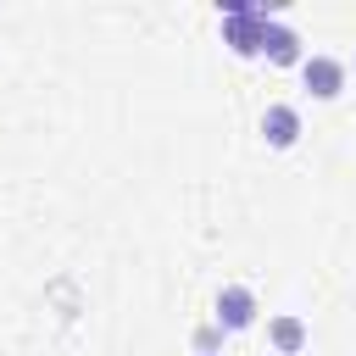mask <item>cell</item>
Wrapping results in <instances>:
<instances>
[{
    "mask_svg": "<svg viewBox=\"0 0 356 356\" xmlns=\"http://www.w3.org/2000/svg\"><path fill=\"white\" fill-rule=\"evenodd\" d=\"M300 72H306V89L317 100H334L345 89V61H334V56H300Z\"/></svg>",
    "mask_w": 356,
    "mask_h": 356,
    "instance_id": "1",
    "label": "cell"
},
{
    "mask_svg": "<svg viewBox=\"0 0 356 356\" xmlns=\"http://www.w3.org/2000/svg\"><path fill=\"white\" fill-rule=\"evenodd\" d=\"M261 134H267V145H273V150H289V145L300 139V111H295V106H284V100H278V106H267V111H261Z\"/></svg>",
    "mask_w": 356,
    "mask_h": 356,
    "instance_id": "2",
    "label": "cell"
},
{
    "mask_svg": "<svg viewBox=\"0 0 356 356\" xmlns=\"http://www.w3.org/2000/svg\"><path fill=\"white\" fill-rule=\"evenodd\" d=\"M217 323H222V328H250V323H256V295H250L245 284H228V289L217 295Z\"/></svg>",
    "mask_w": 356,
    "mask_h": 356,
    "instance_id": "3",
    "label": "cell"
},
{
    "mask_svg": "<svg viewBox=\"0 0 356 356\" xmlns=\"http://www.w3.org/2000/svg\"><path fill=\"white\" fill-rule=\"evenodd\" d=\"M261 50H273V61H284V67H289V61H300V33L267 17V28H261Z\"/></svg>",
    "mask_w": 356,
    "mask_h": 356,
    "instance_id": "4",
    "label": "cell"
},
{
    "mask_svg": "<svg viewBox=\"0 0 356 356\" xmlns=\"http://www.w3.org/2000/svg\"><path fill=\"white\" fill-rule=\"evenodd\" d=\"M267 339H273L284 356H300V345H306V323H300V317H273V323H267Z\"/></svg>",
    "mask_w": 356,
    "mask_h": 356,
    "instance_id": "5",
    "label": "cell"
}]
</instances>
